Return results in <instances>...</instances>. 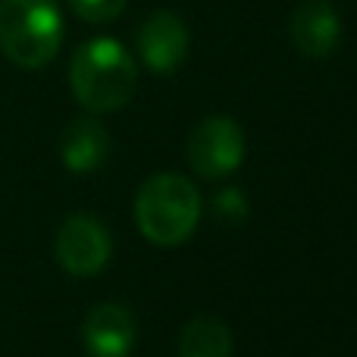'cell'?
Wrapping results in <instances>:
<instances>
[{
  "label": "cell",
  "instance_id": "1",
  "mask_svg": "<svg viewBox=\"0 0 357 357\" xmlns=\"http://www.w3.org/2000/svg\"><path fill=\"white\" fill-rule=\"evenodd\" d=\"M69 88L88 113H113L132 100L138 66L113 38H91L69 60Z\"/></svg>",
  "mask_w": 357,
  "mask_h": 357
},
{
  "label": "cell",
  "instance_id": "2",
  "mask_svg": "<svg viewBox=\"0 0 357 357\" xmlns=\"http://www.w3.org/2000/svg\"><path fill=\"white\" fill-rule=\"evenodd\" d=\"M135 222L151 245L176 248L188 241L201 222V195L185 176H151L138 188Z\"/></svg>",
  "mask_w": 357,
  "mask_h": 357
},
{
  "label": "cell",
  "instance_id": "3",
  "mask_svg": "<svg viewBox=\"0 0 357 357\" xmlns=\"http://www.w3.org/2000/svg\"><path fill=\"white\" fill-rule=\"evenodd\" d=\"M63 44L56 0H0V50L22 69H41Z\"/></svg>",
  "mask_w": 357,
  "mask_h": 357
},
{
  "label": "cell",
  "instance_id": "4",
  "mask_svg": "<svg viewBox=\"0 0 357 357\" xmlns=\"http://www.w3.org/2000/svg\"><path fill=\"white\" fill-rule=\"evenodd\" d=\"M185 154L201 178H226L245 160V132L229 116H207L191 129Z\"/></svg>",
  "mask_w": 357,
  "mask_h": 357
},
{
  "label": "cell",
  "instance_id": "5",
  "mask_svg": "<svg viewBox=\"0 0 357 357\" xmlns=\"http://www.w3.org/2000/svg\"><path fill=\"white\" fill-rule=\"evenodd\" d=\"M56 260L73 276H98L113 254L107 226L91 213H73L56 232Z\"/></svg>",
  "mask_w": 357,
  "mask_h": 357
},
{
  "label": "cell",
  "instance_id": "6",
  "mask_svg": "<svg viewBox=\"0 0 357 357\" xmlns=\"http://www.w3.org/2000/svg\"><path fill=\"white\" fill-rule=\"evenodd\" d=\"M135 41H138V54H142L144 66H148L151 73L169 75V73H176L185 63V56H188L191 35L178 13L154 10L138 25Z\"/></svg>",
  "mask_w": 357,
  "mask_h": 357
},
{
  "label": "cell",
  "instance_id": "7",
  "mask_svg": "<svg viewBox=\"0 0 357 357\" xmlns=\"http://www.w3.org/2000/svg\"><path fill=\"white\" fill-rule=\"evenodd\" d=\"M289 38L307 60H326L342 44V16L333 0H301L289 16Z\"/></svg>",
  "mask_w": 357,
  "mask_h": 357
},
{
  "label": "cell",
  "instance_id": "8",
  "mask_svg": "<svg viewBox=\"0 0 357 357\" xmlns=\"http://www.w3.org/2000/svg\"><path fill=\"white\" fill-rule=\"evenodd\" d=\"M138 339V323L126 304L104 301L88 310L82 323V342L91 357H129Z\"/></svg>",
  "mask_w": 357,
  "mask_h": 357
},
{
  "label": "cell",
  "instance_id": "9",
  "mask_svg": "<svg viewBox=\"0 0 357 357\" xmlns=\"http://www.w3.org/2000/svg\"><path fill=\"white\" fill-rule=\"evenodd\" d=\"M110 154V135L98 116H79L63 129L60 135V157L69 173H94L104 167Z\"/></svg>",
  "mask_w": 357,
  "mask_h": 357
},
{
  "label": "cell",
  "instance_id": "10",
  "mask_svg": "<svg viewBox=\"0 0 357 357\" xmlns=\"http://www.w3.org/2000/svg\"><path fill=\"white\" fill-rule=\"evenodd\" d=\"M178 357H232V333L220 317H195L178 333Z\"/></svg>",
  "mask_w": 357,
  "mask_h": 357
},
{
  "label": "cell",
  "instance_id": "11",
  "mask_svg": "<svg viewBox=\"0 0 357 357\" xmlns=\"http://www.w3.org/2000/svg\"><path fill=\"white\" fill-rule=\"evenodd\" d=\"M126 3H129V0H69L75 16H79L82 22H91V25H104V22L119 19L126 10Z\"/></svg>",
  "mask_w": 357,
  "mask_h": 357
},
{
  "label": "cell",
  "instance_id": "12",
  "mask_svg": "<svg viewBox=\"0 0 357 357\" xmlns=\"http://www.w3.org/2000/svg\"><path fill=\"white\" fill-rule=\"evenodd\" d=\"M216 213L226 222H245L248 216V197L238 188H222L216 195Z\"/></svg>",
  "mask_w": 357,
  "mask_h": 357
}]
</instances>
